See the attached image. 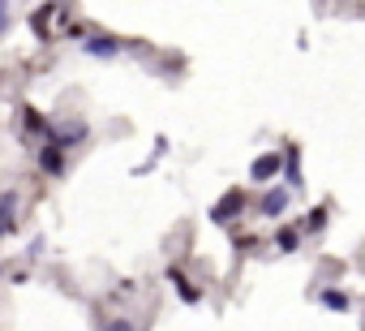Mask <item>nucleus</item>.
Segmentation results:
<instances>
[{"label":"nucleus","instance_id":"obj_1","mask_svg":"<svg viewBox=\"0 0 365 331\" xmlns=\"http://www.w3.org/2000/svg\"><path fill=\"white\" fill-rule=\"evenodd\" d=\"M39 163H43V173H48V177H61V173H65V155H61V146H43Z\"/></svg>","mask_w":365,"mask_h":331},{"label":"nucleus","instance_id":"obj_2","mask_svg":"<svg viewBox=\"0 0 365 331\" xmlns=\"http://www.w3.org/2000/svg\"><path fill=\"white\" fill-rule=\"evenodd\" d=\"M14 207H18V198H14V194L0 198V237H5V233L14 228Z\"/></svg>","mask_w":365,"mask_h":331},{"label":"nucleus","instance_id":"obj_3","mask_svg":"<svg viewBox=\"0 0 365 331\" xmlns=\"http://www.w3.org/2000/svg\"><path fill=\"white\" fill-rule=\"evenodd\" d=\"M327 305H331V310H348V297H339V292H327Z\"/></svg>","mask_w":365,"mask_h":331},{"label":"nucleus","instance_id":"obj_4","mask_svg":"<svg viewBox=\"0 0 365 331\" xmlns=\"http://www.w3.org/2000/svg\"><path fill=\"white\" fill-rule=\"evenodd\" d=\"M108 331H133V322H112Z\"/></svg>","mask_w":365,"mask_h":331}]
</instances>
